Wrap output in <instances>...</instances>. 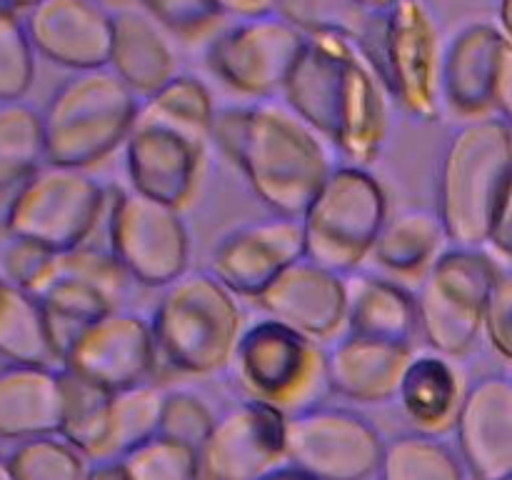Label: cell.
Returning <instances> with one entry per match:
<instances>
[{
	"instance_id": "obj_1",
	"label": "cell",
	"mask_w": 512,
	"mask_h": 480,
	"mask_svg": "<svg viewBox=\"0 0 512 480\" xmlns=\"http://www.w3.org/2000/svg\"><path fill=\"white\" fill-rule=\"evenodd\" d=\"M280 95L350 165L378 158L388 135V90L358 45L338 35H305Z\"/></svg>"
},
{
	"instance_id": "obj_2",
	"label": "cell",
	"mask_w": 512,
	"mask_h": 480,
	"mask_svg": "<svg viewBox=\"0 0 512 480\" xmlns=\"http://www.w3.org/2000/svg\"><path fill=\"white\" fill-rule=\"evenodd\" d=\"M210 140L243 173L255 198L285 218H300L333 170L323 138L273 100L218 108Z\"/></svg>"
},
{
	"instance_id": "obj_3",
	"label": "cell",
	"mask_w": 512,
	"mask_h": 480,
	"mask_svg": "<svg viewBox=\"0 0 512 480\" xmlns=\"http://www.w3.org/2000/svg\"><path fill=\"white\" fill-rule=\"evenodd\" d=\"M512 175V133L500 115L465 120L440 155L435 213L448 243L488 245L495 210Z\"/></svg>"
},
{
	"instance_id": "obj_4",
	"label": "cell",
	"mask_w": 512,
	"mask_h": 480,
	"mask_svg": "<svg viewBox=\"0 0 512 480\" xmlns=\"http://www.w3.org/2000/svg\"><path fill=\"white\" fill-rule=\"evenodd\" d=\"M158 365L183 375H215L228 368L243 333V310L210 270L183 273L165 285L150 318Z\"/></svg>"
},
{
	"instance_id": "obj_5",
	"label": "cell",
	"mask_w": 512,
	"mask_h": 480,
	"mask_svg": "<svg viewBox=\"0 0 512 480\" xmlns=\"http://www.w3.org/2000/svg\"><path fill=\"white\" fill-rule=\"evenodd\" d=\"M138 108L140 100L108 65L78 70L40 110L45 163L93 168L125 145Z\"/></svg>"
},
{
	"instance_id": "obj_6",
	"label": "cell",
	"mask_w": 512,
	"mask_h": 480,
	"mask_svg": "<svg viewBox=\"0 0 512 480\" xmlns=\"http://www.w3.org/2000/svg\"><path fill=\"white\" fill-rule=\"evenodd\" d=\"M388 220V195L363 165H333L300 215L305 258L348 275L370 258Z\"/></svg>"
},
{
	"instance_id": "obj_7",
	"label": "cell",
	"mask_w": 512,
	"mask_h": 480,
	"mask_svg": "<svg viewBox=\"0 0 512 480\" xmlns=\"http://www.w3.org/2000/svg\"><path fill=\"white\" fill-rule=\"evenodd\" d=\"M500 265L483 248H445L415 293L418 335L445 358H463L483 335L485 305Z\"/></svg>"
},
{
	"instance_id": "obj_8",
	"label": "cell",
	"mask_w": 512,
	"mask_h": 480,
	"mask_svg": "<svg viewBox=\"0 0 512 480\" xmlns=\"http://www.w3.org/2000/svg\"><path fill=\"white\" fill-rule=\"evenodd\" d=\"M373 68L388 98L415 120L430 123L443 110V43L428 0H395L380 20Z\"/></svg>"
},
{
	"instance_id": "obj_9",
	"label": "cell",
	"mask_w": 512,
	"mask_h": 480,
	"mask_svg": "<svg viewBox=\"0 0 512 480\" xmlns=\"http://www.w3.org/2000/svg\"><path fill=\"white\" fill-rule=\"evenodd\" d=\"M230 365L250 400L285 415L313 405L325 385V350L273 318L243 328Z\"/></svg>"
},
{
	"instance_id": "obj_10",
	"label": "cell",
	"mask_w": 512,
	"mask_h": 480,
	"mask_svg": "<svg viewBox=\"0 0 512 480\" xmlns=\"http://www.w3.org/2000/svg\"><path fill=\"white\" fill-rule=\"evenodd\" d=\"M105 208L108 193L88 170L43 163L18 190L8 235L65 253L88 243Z\"/></svg>"
},
{
	"instance_id": "obj_11",
	"label": "cell",
	"mask_w": 512,
	"mask_h": 480,
	"mask_svg": "<svg viewBox=\"0 0 512 480\" xmlns=\"http://www.w3.org/2000/svg\"><path fill=\"white\" fill-rule=\"evenodd\" d=\"M385 438L358 410L308 405L285 415V463L315 480H370Z\"/></svg>"
},
{
	"instance_id": "obj_12",
	"label": "cell",
	"mask_w": 512,
	"mask_h": 480,
	"mask_svg": "<svg viewBox=\"0 0 512 480\" xmlns=\"http://www.w3.org/2000/svg\"><path fill=\"white\" fill-rule=\"evenodd\" d=\"M108 208V250L133 283L165 288L188 273L190 235L178 208L120 188Z\"/></svg>"
},
{
	"instance_id": "obj_13",
	"label": "cell",
	"mask_w": 512,
	"mask_h": 480,
	"mask_svg": "<svg viewBox=\"0 0 512 480\" xmlns=\"http://www.w3.org/2000/svg\"><path fill=\"white\" fill-rule=\"evenodd\" d=\"M305 45V35L278 13L238 20L210 38L205 65L235 95L270 100L283 85Z\"/></svg>"
},
{
	"instance_id": "obj_14",
	"label": "cell",
	"mask_w": 512,
	"mask_h": 480,
	"mask_svg": "<svg viewBox=\"0 0 512 480\" xmlns=\"http://www.w3.org/2000/svg\"><path fill=\"white\" fill-rule=\"evenodd\" d=\"M130 278L110 250L80 248L55 253L48 275L38 288L40 308L60 358L70 340L100 315L120 308Z\"/></svg>"
},
{
	"instance_id": "obj_15",
	"label": "cell",
	"mask_w": 512,
	"mask_h": 480,
	"mask_svg": "<svg viewBox=\"0 0 512 480\" xmlns=\"http://www.w3.org/2000/svg\"><path fill=\"white\" fill-rule=\"evenodd\" d=\"M60 368L105 393L148 383L158 368L150 320L123 308L100 315L70 340Z\"/></svg>"
},
{
	"instance_id": "obj_16",
	"label": "cell",
	"mask_w": 512,
	"mask_h": 480,
	"mask_svg": "<svg viewBox=\"0 0 512 480\" xmlns=\"http://www.w3.org/2000/svg\"><path fill=\"white\" fill-rule=\"evenodd\" d=\"M285 463V413L243 400L215 418L195 450L193 480H258Z\"/></svg>"
},
{
	"instance_id": "obj_17",
	"label": "cell",
	"mask_w": 512,
	"mask_h": 480,
	"mask_svg": "<svg viewBox=\"0 0 512 480\" xmlns=\"http://www.w3.org/2000/svg\"><path fill=\"white\" fill-rule=\"evenodd\" d=\"M303 258L300 218L270 215L223 235L210 255V273L238 298L255 300L283 270Z\"/></svg>"
},
{
	"instance_id": "obj_18",
	"label": "cell",
	"mask_w": 512,
	"mask_h": 480,
	"mask_svg": "<svg viewBox=\"0 0 512 480\" xmlns=\"http://www.w3.org/2000/svg\"><path fill=\"white\" fill-rule=\"evenodd\" d=\"M20 15L35 55L73 73L108 65L113 13L100 0H38Z\"/></svg>"
},
{
	"instance_id": "obj_19",
	"label": "cell",
	"mask_w": 512,
	"mask_h": 480,
	"mask_svg": "<svg viewBox=\"0 0 512 480\" xmlns=\"http://www.w3.org/2000/svg\"><path fill=\"white\" fill-rule=\"evenodd\" d=\"M455 445L473 480H498L512 470V375L488 373L463 390Z\"/></svg>"
},
{
	"instance_id": "obj_20",
	"label": "cell",
	"mask_w": 512,
	"mask_h": 480,
	"mask_svg": "<svg viewBox=\"0 0 512 480\" xmlns=\"http://www.w3.org/2000/svg\"><path fill=\"white\" fill-rule=\"evenodd\" d=\"M203 148L168 125L135 118L125 140L130 190L180 210L198 188Z\"/></svg>"
},
{
	"instance_id": "obj_21",
	"label": "cell",
	"mask_w": 512,
	"mask_h": 480,
	"mask_svg": "<svg viewBox=\"0 0 512 480\" xmlns=\"http://www.w3.org/2000/svg\"><path fill=\"white\" fill-rule=\"evenodd\" d=\"M255 303L268 318L315 343L330 340L345 328V275L303 258L283 270Z\"/></svg>"
},
{
	"instance_id": "obj_22",
	"label": "cell",
	"mask_w": 512,
	"mask_h": 480,
	"mask_svg": "<svg viewBox=\"0 0 512 480\" xmlns=\"http://www.w3.org/2000/svg\"><path fill=\"white\" fill-rule=\"evenodd\" d=\"M508 40L493 23H470L443 48L440 95L458 118L473 120L495 110L500 60Z\"/></svg>"
},
{
	"instance_id": "obj_23",
	"label": "cell",
	"mask_w": 512,
	"mask_h": 480,
	"mask_svg": "<svg viewBox=\"0 0 512 480\" xmlns=\"http://www.w3.org/2000/svg\"><path fill=\"white\" fill-rule=\"evenodd\" d=\"M415 345L345 333L325 350V385L360 405L390 403Z\"/></svg>"
},
{
	"instance_id": "obj_24",
	"label": "cell",
	"mask_w": 512,
	"mask_h": 480,
	"mask_svg": "<svg viewBox=\"0 0 512 480\" xmlns=\"http://www.w3.org/2000/svg\"><path fill=\"white\" fill-rule=\"evenodd\" d=\"M65 415V370L55 365H0V440L60 435Z\"/></svg>"
},
{
	"instance_id": "obj_25",
	"label": "cell",
	"mask_w": 512,
	"mask_h": 480,
	"mask_svg": "<svg viewBox=\"0 0 512 480\" xmlns=\"http://www.w3.org/2000/svg\"><path fill=\"white\" fill-rule=\"evenodd\" d=\"M108 68L145 100L178 75V58L168 35L140 10L113 13V45Z\"/></svg>"
},
{
	"instance_id": "obj_26",
	"label": "cell",
	"mask_w": 512,
	"mask_h": 480,
	"mask_svg": "<svg viewBox=\"0 0 512 480\" xmlns=\"http://www.w3.org/2000/svg\"><path fill=\"white\" fill-rule=\"evenodd\" d=\"M345 328L355 335L415 345V295L383 275L353 270L345 275Z\"/></svg>"
},
{
	"instance_id": "obj_27",
	"label": "cell",
	"mask_w": 512,
	"mask_h": 480,
	"mask_svg": "<svg viewBox=\"0 0 512 480\" xmlns=\"http://www.w3.org/2000/svg\"><path fill=\"white\" fill-rule=\"evenodd\" d=\"M463 390L458 370L445 355L413 353L398 383L395 400L418 433L440 435L453 428Z\"/></svg>"
},
{
	"instance_id": "obj_28",
	"label": "cell",
	"mask_w": 512,
	"mask_h": 480,
	"mask_svg": "<svg viewBox=\"0 0 512 480\" xmlns=\"http://www.w3.org/2000/svg\"><path fill=\"white\" fill-rule=\"evenodd\" d=\"M445 243L448 235L438 213L428 208H410L393 218L388 215L370 258L393 275L423 278L425 270L445 250Z\"/></svg>"
},
{
	"instance_id": "obj_29",
	"label": "cell",
	"mask_w": 512,
	"mask_h": 480,
	"mask_svg": "<svg viewBox=\"0 0 512 480\" xmlns=\"http://www.w3.org/2000/svg\"><path fill=\"white\" fill-rule=\"evenodd\" d=\"M0 358L5 363L60 368V353L38 298L5 280H0Z\"/></svg>"
},
{
	"instance_id": "obj_30",
	"label": "cell",
	"mask_w": 512,
	"mask_h": 480,
	"mask_svg": "<svg viewBox=\"0 0 512 480\" xmlns=\"http://www.w3.org/2000/svg\"><path fill=\"white\" fill-rule=\"evenodd\" d=\"M278 15L303 35H338L350 40L373 63L383 15L355 0H278Z\"/></svg>"
},
{
	"instance_id": "obj_31",
	"label": "cell",
	"mask_w": 512,
	"mask_h": 480,
	"mask_svg": "<svg viewBox=\"0 0 512 480\" xmlns=\"http://www.w3.org/2000/svg\"><path fill=\"white\" fill-rule=\"evenodd\" d=\"M215 100L208 85L188 73H178L150 98L140 100L138 118L168 125L188 135L195 143L205 145L213 133Z\"/></svg>"
},
{
	"instance_id": "obj_32",
	"label": "cell",
	"mask_w": 512,
	"mask_h": 480,
	"mask_svg": "<svg viewBox=\"0 0 512 480\" xmlns=\"http://www.w3.org/2000/svg\"><path fill=\"white\" fill-rule=\"evenodd\" d=\"M378 480H468L458 450L428 433H400L385 440Z\"/></svg>"
},
{
	"instance_id": "obj_33",
	"label": "cell",
	"mask_w": 512,
	"mask_h": 480,
	"mask_svg": "<svg viewBox=\"0 0 512 480\" xmlns=\"http://www.w3.org/2000/svg\"><path fill=\"white\" fill-rule=\"evenodd\" d=\"M45 163L40 110L25 100L0 103V190H15Z\"/></svg>"
},
{
	"instance_id": "obj_34",
	"label": "cell",
	"mask_w": 512,
	"mask_h": 480,
	"mask_svg": "<svg viewBox=\"0 0 512 480\" xmlns=\"http://www.w3.org/2000/svg\"><path fill=\"white\" fill-rule=\"evenodd\" d=\"M163 400L165 390L153 380L110 393L105 460L120 458L125 450L158 433Z\"/></svg>"
},
{
	"instance_id": "obj_35",
	"label": "cell",
	"mask_w": 512,
	"mask_h": 480,
	"mask_svg": "<svg viewBox=\"0 0 512 480\" xmlns=\"http://www.w3.org/2000/svg\"><path fill=\"white\" fill-rule=\"evenodd\" d=\"M15 480H83L85 458L63 435L20 440L8 453Z\"/></svg>"
},
{
	"instance_id": "obj_36",
	"label": "cell",
	"mask_w": 512,
	"mask_h": 480,
	"mask_svg": "<svg viewBox=\"0 0 512 480\" xmlns=\"http://www.w3.org/2000/svg\"><path fill=\"white\" fill-rule=\"evenodd\" d=\"M128 480H193L195 450L155 433L118 458Z\"/></svg>"
},
{
	"instance_id": "obj_37",
	"label": "cell",
	"mask_w": 512,
	"mask_h": 480,
	"mask_svg": "<svg viewBox=\"0 0 512 480\" xmlns=\"http://www.w3.org/2000/svg\"><path fill=\"white\" fill-rule=\"evenodd\" d=\"M35 80V50L23 15L0 5V103L23 100Z\"/></svg>"
},
{
	"instance_id": "obj_38",
	"label": "cell",
	"mask_w": 512,
	"mask_h": 480,
	"mask_svg": "<svg viewBox=\"0 0 512 480\" xmlns=\"http://www.w3.org/2000/svg\"><path fill=\"white\" fill-rule=\"evenodd\" d=\"M215 418L218 415L213 408L193 390H165L158 433L198 450V445L213 430Z\"/></svg>"
},
{
	"instance_id": "obj_39",
	"label": "cell",
	"mask_w": 512,
	"mask_h": 480,
	"mask_svg": "<svg viewBox=\"0 0 512 480\" xmlns=\"http://www.w3.org/2000/svg\"><path fill=\"white\" fill-rule=\"evenodd\" d=\"M140 5L163 33L183 40L205 38L223 23L213 0H140Z\"/></svg>"
},
{
	"instance_id": "obj_40",
	"label": "cell",
	"mask_w": 512,
	"mask_h": 480,
	"mask_svg": "<svg viewBox=\"0 0 512 480\" xmlns=\"http://www.w3.org/2000/svg\"><path fill=\"white\" fill-rule=\"evenodd\" d=\"M483 335L490 348L512 365V268L500 270L493 285L488 305H485Z\"/></svg>"
},
{
	"instance_id": "obj_41",
	"label": "cell",
	"mask_w": 512,
	"mask_h": 480,
	"mask_svg": "<svg viewBox=\"0 0 512 480\" xmlns=\"http://www.w3.org/2000/svg\"><path fill=\"white\" fill-rule=\"evenodd\" d=\"M490 245H495L498 253H503L505 258L512 260V175L508 180V188H505L503 198H500L498 210H495L493 228H490Z\"/></svg>"
},
{
	"instance_id": "obj_42",
	"label": "cell",
	"mask_w": 512,
	"mask_h": 480,
	"mask_svg": "<svg viewBox=\"0 0 512 480\" xmlns=\"http://www.w3.org/2000/svg\"><path fill=\"white\" fill-rule=\"evenodd\" d=\"M220 18L238 20H258L278 13V0H213Z\"/></svg>"
},
{
	"instance_id": "obj_43",
	"label": "cell",
	"mask_w": 512,
	"mask_h": 480,
	"mask_svg": "<svg viewBox=\"0 0 512 480\" xmlns=\"http://www.w3.org/2000/svg\"><path fill=\"white\" fill-rule=\"evenodd\" d=\"M495 108L500 110V118L508 123L512 133V45H505L503 60H500L498 93H495Z\"/></svg>"
},
{
	"instance_id": "obj_44",
	"label": "cell",
	"mask_w": 512,
	"mask_h": 480,
	"mask_svg": "<svg viewBox=\"0 0 512 480\" xmlns=\"http://www.w3.org/2000/svg\"><path fill=\"white\" fill-rule=\"evenodd\" d=\"M83 480H128L123 465L115 460H95L88 470H85Z\"/></svg>"
},
{
	"instance_id": "obj_45",
	"label": "cell",
	"mask_w": 512,
	"mask_h": 480,
	"mask_svg": "<svg viewBox=\"0 0 512 480\" xmlns=\"http://www.w3.org/2000/svg\"><path fill=\"white\" fill-rule=\"evenodd\" d=\"M23 188V185H20ZM0 190V240L8 235V228H10V213H13V205H15V198H18V190Z\"/></svg>"
},
{
	"instance_id": "obj_46",
	"label": "cell",
	"mask_w": 512,
	"mask_h": 480,
	"mask_svg": "<svg viewBox=\"0 0 512 480\" xmlns=\"http://www.w3.org/2000/svg\"><path fill=\"white\" fill-rule=\"evenodd\" d=\"M498 30L512 45V0H498Z\"/></svg>"
},
{
	"instance_id": "obj_47",
	"label": "cell",
	"mask_w": 512,
	"mask_h": 480,
	"mask_svg": "<svg viewBox=\"0 0 512 480\" xmlns=\"http://www.w3.org/2000/svg\"><path fill=\"white\" fill-rule=\"evenodd\" d=\"M258 480H315V478L300 473V470L293 468V465H278V468L270 470V473H265L263 478Z\"/></svg>"
},
{
	"instance_id": "obj_48",
	"label": "cell",
	"mask_w": 512,
	"mask_h": 480,
	"mask_svg": "<svg viewBox=\"0 0 512 480\" xmlns=\"http://www.w3.org/2000/svg\"><path fill=\"white\" fill-rule=\"evenodd\" d=\"M355 3L363 5V8H368V10H373V13L383 15L385 10L395 3V0H355Z\"/></svg>"
},
{
	"instance_id": "obj_49",
	"label": "cell",
	"mask_w": 512,
	"mask_h": 480,
	"mask_svg": "<svg viewBox=\"0 0 512 480\" xmlns=\"http://www.w3.org/2000/svg\"><path fill=\"white\" fill-rule=\"evenodd\" d=\"M35 3H38V0H0V5L15 10V13H25V10L33 8Z\"/></svg>"
},
{
	"instance_id": "obj_50",
	"label": "cell",
	"mask_w": 512,
	"mask_h": 480,
	"mask_svg": "<svg viewBox=\"0 0 512 480\" xmlns=\"http://www.w3.org/2000/svg\"><path fill=\"white\" fill-rule=\"evenodd\" d=\"M0 480H15L13 470H10L8 455H0Z\"/></svg>"
},
{
	"instance_id": "obj_51",
	"label": "cell",
	"mask_w": 512,
	"mask_h": 480,
	"mask_svg": "<svg viewBox=\"0 0 512 480\" xmlns=\"http://www.w3.org/2000/svg\"><path fill=\"white\" fill-rule=\"evenodd\" d=\"M498 480H512V470H510V473H505L503 478H498Z\"/></svg>"
}]
</instances>
